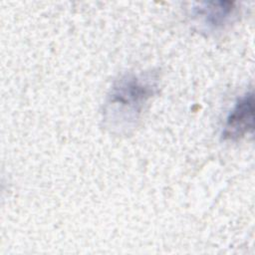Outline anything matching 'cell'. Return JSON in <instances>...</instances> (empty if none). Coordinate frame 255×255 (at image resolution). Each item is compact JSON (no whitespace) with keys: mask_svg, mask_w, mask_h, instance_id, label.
<instances>
[{"mask_svg":"<svg viewBox=\"0 0 255 255\" xmlns=\"http://www.w3.org/2000/svg\"><path fill=\"white\" fill-rule=\"evenodd\" d=\"M254 130V98L252 92L246 93L235 103L229 112L224 128L223 138L226 140H238Z\"/></svg>","mask_w":255,"mask_h":255,"instance_id":"obj_2","label":"cell"},{"mask_svg":"<svg viewBox=\"0 0 255 255\" xmlns=\"http://www.w3.org/2000/svg\"><path fill=\"white\" fill-rule=\"evenodd\" d=\"M235 2L230 1L205 2L200 4L198 8H195V15L210 30L224 27L235 16Z\"/></svg>","mask_w":255,"mask_h":255,"instance_id":"obj_3","label":"cell"},{"mask_svg":"<svg viewBox=\"0 0 255 255\" xmlns=\"http://www.w3.org/2000/svg\"><path fill=\"white\" fill-rule=\"evenodd\" d=\"M157 88L151 73H128L111 88L104 107V123L112 132L127 133L133 129Z\"/></svg>","mask_w":255,"mask_h":255,"instance_id":"obj_1","label":"cell"}]
</instances>
